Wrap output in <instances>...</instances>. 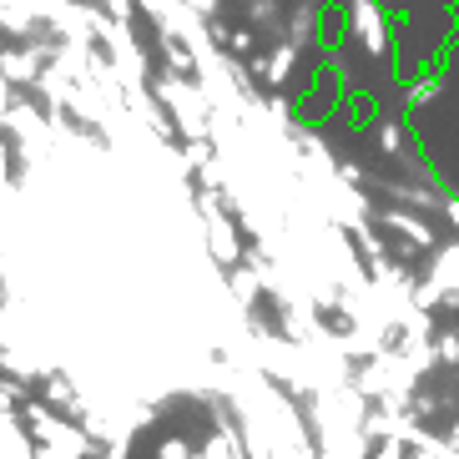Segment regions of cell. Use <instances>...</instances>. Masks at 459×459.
<instances>
[{"label": "cell", "mask_w": 459, "mask_h": 459, "mask_svg": "<svg viewBox=\"0 0 459 459\" xmlns=\"http://www.w3.org/2000/svg\"><path fill=\"white\" fill-rule=\"evenodd\" d=\"M21 419H26V429H30L36 445H51V449H61V455H71V459H107V449L96 445L82 424L56 419L46 404H21Z\"/></svg>", "instance_id": "cell-1"}, {"label": "cell", "mask_w": 459, "mask_h": 459, "mask_svg": "<svg viewBox=\"0 0 459 459\" xmlns=\"http://www.w3.org/2000/svg\"><path fill=\"white\" fill-rule=\"evenodd\" d=\"M0 374H11V378H36V374H46V364H36L26 349H11V343H0Z\"/></svg>", "instance_id": "cell-2"}, {"label": "cell", "mask_w": 459, "mask_h": 459, "mask_svg": "<svg viewBox=\"0 0 459 459\" xmlns=\"http://www.w3.org/2000/svg\"><path fill=\"white\" fill-rule=\"evenodd\" d=\"M232 293H238V303H253V298H257V278H253V273H232Z\"/></svg>", "instance_id": "cell-3"}, {"label": "cell", "mask_w": 459, "mask_h": 459, "mask_svg": "<svg viewBox=\"0 0 459 459\" xmlns=\"http://www.w3.org/2000/svg\"><path fill=\"white\" fill-rule=\"evenodd\" d=\"M434 353H439L445 364H455V359H459V338L455 333H439V338H434Z\"/></svg>", "instance_id": "cell-4"}, {"label": "cell", "mask_w": 459, "mask_h": 459, "mask_svg": "<svg viewBox=\"0 0 459 459\" xmlns=\"http://www.w3.org/2000/svg\"><path fill=\"white\" fill-rule=\"evenodd\" d=\"M157 459H192V449L182 445V439H167V445H162V455H157Z\"/></svg>", "instance_id": "cell-5"}, {"label": "cell", "mask_w": 459, "mask_h": 459, "mask_svg": "<svg viewBox=\"0 0 459 459\" xmlns=\"http://www.w3.org/2000/svg\"><path fill=\"white\" fill-rule=\"evenodd\" d=\"M36 459H71V455H61V449H51V445H36Z\"/></svg>", "instance_id": "cell-6"}, {"label": "cell", "mask_w": 459, "mask_h": 459, "mask_svg": "<svg viewBox=\"0 0 459 459\" xmlns=\"http://www.w3.org/2000/svg\"><path fill=\"white\" fill-rule=\"evenodd\" d=\"M449 439H459V399H455V429H449Z\"/></svg>", "instance_id": "cell-7"}, {"label": "cell", "mask_w": 459, "mask_h": 459, "mask_svg": "<svg viewBox=\"0 0 459 459\" xmlns=\"http://www.w3.org/2000/svg\"><path fill=\"white\" fill-rule=\"evenodd\" d=\"M409 459H434V455H419V449H414V455H409Z\"/></svg>", "instance_id": "cell-8"}]
</instances>
